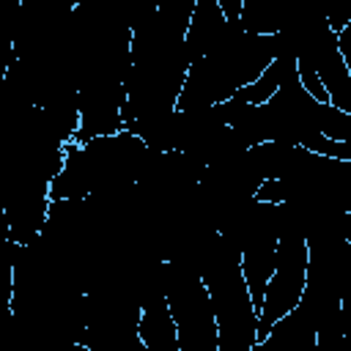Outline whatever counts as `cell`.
<instances>
[{
	"mask_svg": "<svg viewBox=\"0 0 351 351\" xmlns=\"http://www.w3.org/2000/svg\"><path fill=\"white\" fill-rule=\"evenodd\" d=\"M280 36H247L228 41L217 52L206 55L203 60L189 66L184 90L178 96L176 112L189 115L200 110H214L230 101L241 88L252 85L269 63L280 55L277 49Z\"/></svg>",
	"mask_w": 351,
	"mask_h": 351,
	"instance_id": "obj_1",
	"label": "cell"
},
{
	"mask_svg": "<svg viewBox=\"0 0 351 351\" xmlns=\"http://www.w3.org/2000/svg\"><path fill=\"white\" fill-rule=\"evenodd\" d=\"M66 165L49 184V200H88L101 189L134 181V167H143L151 148L129 129L112 137H96L85 145L66 143Z\"/></svg>",
	"mask_w": 351,
	"mask_h": 351,
	"instance_id": "obj_2",
	"label": "cell"
},
{
	"mask_svg": "<svg viewBox=\"0 0 351 351\" xmlns=\"http://www.w3.org/2000/svg\"><path fill=\"white\" fill-rule=\"evenodd\" d=\"M200 280L214 307L217 348L219 351H255L261 315L252 304L250 288L241 274V252H219L211 263L203 266Z\"/></svg>",
	"mask_w": 351,
	"mask_h": 351,
	"instance_id": "obj_3",
	"label": "cell"
},
{
	"mask_svg": "<svg viewBox=\"0 0 351 351\" xmlns=\"http://www.w3.org/2000/svg\"><path fill=\"white\" fill-rule=\"evenodd\" d=\"M277 269L266 285L263 310L258 318V343H263L274 324L285 315L296 313L304 288H307V266H310V244L299 233H280L277 236Z\"/></svg>",
	"mask_w": 351,
	"mask_h": 351,
	"instance_id": "obj_4",
	"label": "cell"
},
{
	"mask_svg": "<svg viewBox=\"0 0 351 351\" xmlns=\"http://www.w3.org/2000/svg\"><path fill=\"white\" fill-rule=\"evenodd\" d=\"M165 293L178 326L181 351H219L214 307L200 274H176L170 285H165Z\"/></svg>",
	"mask_w": 351,
	"mask_h": 351,
	"instance_id": "obj_5",
	"label": "cell"
},
{
	"mask_svg": "<svg viewBox=\"0 0 351 351\" xmlns=\"http://www.w3.org/2000/svg\"><path fill=\"white\" fill-rule=\"evenodd\" d=\"M302 55L313 63V69L318 71L326 93H329V101L332 107L343 110L351 115V71L346 66V58L340 52V44H337V36L329 30V25L324 22L321 30L315 33L313 44H307L302 49Z\"/></svg>",
	"mask_w": 351,
	"mask_h": 351,
	"instance_id": "obj_6",
	"label": "cell"
},
{
	"mask_svg": "<svg viewBox=\"0 0 351 351\" xmlns=\"http://www.w3.org/2000/svg\"><path fill=\"white\" fill-rule=\"evenodd\" d=\"M239 36H241V30L228 25L217 0H195V14H192L186 36H184V49L189 55V63L203 60L206 55L217 52L219 47H225L228 41H233Z\"/></svg>",
	"mask_w": 351,
	"mask_h": 351,
	"instance_id": "obj_7",
	"label": "cell"
},
{
	"mask_svg": "<svg viewBox=\"0 0 351 351\" xmlns=\"http://www.w3.org/2000/svg\"><path fill=\"white\" fill-rule=\"evenodd\" d=\"M137 335L145 346V351H181L178 326L170 313V302L165 288H159L137 315Z\"/></svg>",
	"mask_w": 351,
	"mask_h": 351,
	"instance_id": "obj_8",
	"label": "cell"
},
{
	"mask_svg": "<svg viewBox=\"0 0 351 351\" xmlns=\"http://www.w3.org/2000/svg\"><path fill=\"white\" fill-rule=\"evenodd\" d=\"M277 241L280 239L274 233H261L241 247V274H244V282L250 288V296H252L258 315L263 310L266 285L277 269Z\"/></svg>",
	"mask_w": 351,
	"mask_h": 351,
	"instance_id": "obj_9",
	"label": "cell"
},
{
	"mask_svg": "<svg viewBox=\"0 0 351 351\" xmlns=\"http://www.w3.org/2000/svg\"><path fill=\"white\" fill-rule=\"evenodd\" d=\"M296 80H299L296 55H293V52H280V55L269 63V69H266L252 85L241 88V90L233 96V101H239V104H244V107H263V104H269L285 85H291V82H296Z\"/></svg>",
	"mask_w": 351,
	"mask_h": 351,
	"instance_id": "obj_10",
	"label": "cell"
},
{
	"mask_svg": "<svg viewBox=\"0 0 351 351\" xmlns=\"http://www.w3.org/2000/svg\"><path fill=\"white\" fill-rule=\"evenodd\" d=\"M315 337V326L302 315V310L285 315L282 321L274 324L271 335L255 346V351H304L307 343Z\"/></svg>",
	"mask_w": 351,
	"mask_h": 351,
	"instance_id": "obj_11",
	"label": "cell"
},
{
	"mask_svg": "<svg viewBox=\"0 0 351 351\" xmlns=\"http://www.w3.org/2000/svg\"><path fill=\"white\" fill-rule=\"evenodd\" d=\"M315 346L318 351H346V326L340 304L329 307L315 321Z\"/></svg>",
	"mask_w": 351,
	"mask_h": 351,
	"instance_id": "obj_12",
	"label": "cell"
},
{
	"mask_svg": "<svg viewBox=\"0 0 351 351\" xmlns=\"http://www.w3.org/2000/svg\"><path fill=\"white\" fill-rule=\"evenodd\" d=\"M239 27L247 36H280L282 33V22L269 8H263L261 3H252V0H244Z\"/></svg>",
	"mask_w": 351,
	"mask_h": 351,
	"instance_id": "obj_13",
	"label": "cell"
},
{
	"mask_svg": "<svg viewBox=\"0 0 351 351\" xmlns=\"http://www.w3.org/2000/svg\"><path fill=\"white\" fill-rule=\"evenodd\" d=\"M296 145L321 156V159H332V162H351V143H340V140H329L321 132H302L296 137Z\"/></svg>",
	"mask_w": 351,
	"mask_h": 351,
	"instance_id": "obj_14",
	"label": "cell"
},
{
	"mask_svg": "<svg viewBox=\"0 0 351 351\" xmlns=\"http://www.w3.org/2000/svg\"><path fill=\"white\" fill-rule=\"evenodd\" d=\"M313 132H321L329 140L351 143V115L343 112V110H337V107H332V104H318Z\"/></svg>",
	"mask_w": 351,
	"mask_h": 351,
	"instance_id": "obj_15",
	"label": "cell"
},
{
	"mask_svg": "<svg viewBox=\"0 0 351 351\" xmlns=\"http://www.w3.org/2000/svg\"><path fill=\"white\" fill-rule=\"evenodd\" d=\"M296 71H299V82H302L304 93H307L313 101H318V104H332V101H329V93H326V88H324V82H321V77H318V71L313 69V63H310L302 52L296 55Z\"/></svg>",
	"mask_w": 351,
	"mask_h": 351,
	"instance_id": "obj_16",
	"label": "cell"
},
{
	"mask_svg": "<svg viewBox=\"0 0 351 351\" xmlns=\"http://www.w3.org/2000/svg\"><path fill=\"white\" fill-rule=\"evenodd\" d=\"M252 197L261 206H282L288 200V184H285V178H263L252 189Z\"/></svg>",
	"mask_w": 351,
	"mask_h": 351,
	"instance_id": "obj_17",
	"label": "cell"
},
{
	"mask_svg": "<svg viewBox=\"0 0 351 351\" xmlns=\"http://www.w3.org/2000/svg\"><path fill=\"white\" fill-rule=\"evenodd\" d=\"M329 167H332V176L335 178V186H337V200L343 203V211L351 214V162H332L329 159Z\"/></svg>",
	"mask_w": 351,
	"mask_h": 351,
	"instance_id": "obj_18",
	"label": "cell"
},
{
	"mask_svg": "<svg viewBox=\"0 0 351 351\" xmlns=\"http://www.w3.org/2000/svg\"><path fill=\"white\" fill-rule=\"evenodd\" d=\"M324 22L329 25V30H332L335 36H340V33L351 25V0H337V3H332V5L326 8V14H324Z\"/></svg>",
	"mask_w": 351,
	"mask_h": 351,
	"instance_id": "obj_19",
	"label": "cell"
},
{
	"mask_svg": "<svg viewBox=\"0 0 351 351\" xmlns=\"http://www.w3.org/2000/svg\"><path fill=\"white\" fill-rule=\"evenodd\" d=\"M217 3H219L222 16L228 19V25L239 27V22H241V11H244V0H217ZM239 30H241V27H239Z\"/></svg>",
	"mask_w": 351,
	"mask_h": 351,
	"instance_id": "obj_20",
	"label": "cell"
},
{
	"mask_svg": "<svg viewBox=\"0 0 351 351\" xmlns=\"http://www.w3.org/2000/svg\"><path fill=\"white\" fill-rule=\"evenodd\" d=\"M337 44H340V52H343L346 66H348V71H351V25L337 36Z\"/></svg>",
	"mask_w": 351,
	"mask_h": 351,
	"instance_id": "obj_21",
	"label": "cell"
},
{
	"mask_svg": "<svg viewBox=\"0 0 351 351\" xmlns=\"http://www.w3.org/2000/svg\"><path fill=\"white\" fill-rule=\"evenodd\" d=\"M118 351H145V346H143V340H140V335H137V332H132L129 337H123V340H121V346H118Z\"/></svg>",
	"mask_w": 351,
	"mask_h": 351,
	"instance_id": "obj_22",
	"label": "cell"
},
{
	"mask_svg": "<svg viewBox=\"0 0 351 351\" xmlns=\"http://www.w3.org/2000/svg\"><path fill=\"white\" fill-rule=\"evenodd\" d=\"M340 228H343V241L351 244V214H348V211L340 214Z\"/></svg>",
	"mask_w": 351,
	"mask_h": 351,
	"instance_id": "obj_23",
	"label": "cell"
},
{
	"mask_svg": "<svg viewBox=\"0 0 351 351\" xmlns=\"http://www.w3.org/2000/svg\"><path fill=\"white\" fill-rule=\"evenodd\" d=\"M346 351H351V348H346Z\"/></svg>",
	"mask_w": 351,
	"mask_h": 351,
	"instance_id": "obj_24",
	"label": "cell"
}]
</instances>
